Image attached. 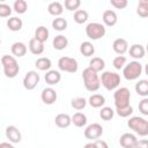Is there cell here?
Returning a JSON list of instances; mask_svg holds the SVG:
<instances>
[{"label": "cell", "mask_w": 148, "mask_h": 148, "mask_svg": "<svg viewBox=\"0 0 148 148\" xmlns=\"http://www.w3.org/2000/svg\"><path fill=\"white\" fill-rule=\"evenodd\" d=\"M82 79L83 84L88 91H97L101 87V77L98 76L97 72L91 69L90 67H87L82 72Z\"/></svg>", "instance_id": "obj_1"}, {"label": "cell", "mask_w": 148, "mask_h": 148, "mask_svg": "<svg viewBox=\"0 0 148 148\" xmlns=\"http://www.w3.org/2000/svg\"><path fill=\"white\" fill-rule=\"evenodd\" d=\"M1 65H2V69H3V74L8 79H14L20 72V66L14 56H8V54L2 56Z\"/></svg>", "instance_id": "obj_2"}, {"label": "cell", "mask_w": 148, "mask_h": 148, "mask_svg": "<svg viewBox=\"0 0 148 148\" xmlns=\"http://www.w3.org/2000/svg\"><path fill=\"white\" fill-rule=\"evenodd\" d=\"M127 126L130 130H132L134 133H136L140 136H147L148 135V120H146L142 117L134 116L130 118L127 121Z\"/></svg>", "instance_id": "obj_3"}, {"label": "cell", "mask_w": 148, "mask_h": 148, "mask_svg": "<svg viewBox=\"0 0 148 148\" xmlns=\"http://www.w3.org/2000/svg\"><path fill=\"white\" fill-rule=\"evenodd\" d=\"M130 99H131V92L126 87H120L114 90L113 101H114L116 110L125 109L130 106Z\"/></svg>", "instance_id": "obj_4"}, {"label": "cell", "mask_w": 148, "mask_h": 148, "mask_svg": "<svg viewBox=\"0 0 148 148\" xmlns=\"http://www.w3.org/2000/svg\"><path fill=\"white\" fill-rule=\"evenodd\" d=\"M120 83V75L116 72L105 71L102 73L101 76V84L106 90H114L118 89V86Z\"/></svg>", "instance_id": "obj_5"}, {"label": "cell", "mask_w": 148, "mask_h": 148, "mask_svg": "<svg viewBox=\"0 0 148 148\" xmlns=\"http://www.w3.org/2000/svg\"><path fill=\"white\" fill-rule=\"evenodd\" d=\"M142 65L139 62V60H133L123 68V75L126 80L133 81L139 79V76L142 73Z\"/></svg>", "instance_id": "obj_6"}, {"label": "cell", "mask_w": 148, "mask_h": 148, "mask_svg": "<svg viewBox=\"0 0 148 148\" xmlns=\"http://www.w3.org/2000/svg\"><path fill=\"white\" fill-rule=\"evenodd\" d=\"M106 34V29L105 25L98 22H91L86 27V35L88 36V38L92 39V40H97L101 39L102 37H104Z\"/></svg>", "instance_id": "obj_7"}, {"label": "cell", "mask_w": 148, "mask_h": 148, "mask_svg": "<svg viewBox=\"0 0 148 148\" xmlns=\"http://www.w3.org/2000/svg\"><path fill=\"white\" fill-rule=\"evenodd\" d=\"M58 68L62 72L67 73H75L79 69V64L76 59L71 57H61L58 60Z\"/></svg>", "instance_id": "obj_8"}, {"label": "cell", "mask_w": 148, "mask_h": 148, "mask_svg": "<svg viewBox=\"0 0 148 148\" xmlns=\"http://www.w3.org/2000/svg\"><path fill=\"white\" fill-rule=\"evenodd\" d=\"M39 80H40L39 74H38L36 71H29V72H27V74L24 75L22 83H23V87H24L27 90H34V89L38 86Z\"/></svg>", "instance_id": "obj_9"}, {"label": "cell", "mask_w": 148, "mask_h": 148, "mask_svg": "<svg viewBox=\"0 0 148 148\" xmlns=\"http://www.w3.org/2000/svg\"><path fill=\"white\" fill-rule=\"evenodd\" d=\"M103 134V127L98 123H92L88 125L84 130V138L88 140H97L102 136Z\"/></svg>", "instance_id": "obj_10"}, {"label": "cell", "mask_w": 148, "mask_h": 148, "mask_svg": "<svg viewBox=\"0 0 148 148\" xmlns=\"http://www.w3.org/2000/svg\"><path fill=\"white\" fill-rule=\"evenodd\" d=\"M58 98V95H57V91L52 88V87H47V88H44L42 94H40V99L44 104H47V105H51L53 104Z\"/></svg>", "instance_id": "obj_11"}, {"label": "cell", "mask_w": 148, "mask_h": 148, "mask_svg": "<svg viewBox=\"0 0 148 148\" xmlns=\"http://www.w3.org/2000/svg\"><path fill=\"white\" fill-rule=\"evenodd\" d=\"M6 136L9 140V142H12V143H18L21 141V139H22L20 130L16 126H14V125L7 126V128H6Z\"/></svg>", "instance_id": "obj_12"}, {"label": "cell", "mask_w": 148, "mask_h": 148, "mask_svg": "<svg viewBox=\"0 0 148 148\" xmlns=\"http://www.w3.org/2000/svg\"><path fill=\"white\" fill-rule=\"evenodd\" d=\"M136 142L138 139L132 133H124L119 139V143L123 148H135Z\"/></svg>", "instance_id": "obj_13"}, {"label": "cell", "mask_w": 148, "mask_h": 148, "mask_svg": "<svg viewBox=\"0 0 148 148\" xmlns=\"http://www.w3.org/2000/svg\"><path fill=\"white\" fill-rule=\"evenodd\" d=\"M112 49L118 56H123L128 51V43L124 38H117L112 43Z\"/></svg>", "instance_id": "obj_14"}, {"label": "cell", "mask_w": 148, "mask_h": 148, "mask_svg": "<svg viewBox=\"0 0 148 148\" xmlns=\"http://www.w3.org/2000/svg\"><path fill=\"white\" fill-rule=\"evenodd\" d=\"M102 20H103L104 25H106V27H113V25H116V23L118 21V16H117V14H116L114 10L106 9V10H104V13L102 15Z\"/></svg>", "instance_id": "obj_15"}, {"label": "cell", "mask_w": 148, "mask_h": 148, "mask_svg": "<svg viewBox=\"0 0 148 148\" xmlns=\"http://www.w3.org/2000/svg\"><path fill=\"white\" fill-rule=\"evenodd\" d=\"M128 53L132 58H134L135 60L142 59L146 54V49L141 45V44H133L132 46H130L128 49Z\"/></svg>", "instance_id": "obj_16"}, {"label": "cell", "mask_w": 148, "mask_h": 148, "mask_svg": "<svg viewBox=\"0 0 148 148\" xmlns=\"http://www.w3.org/2000/svg\"><path fill=\"white\" fill-rule=\"evenodd\" d=\"M44 79H45V82H46L47 84L54 86V84H57V83L60 82V80H61V74H60L59 71L50 69L49 72H46Z\"/></svg>", "instance_id": "obj_17"}, {"label": "cell", "mask_w": 148, "mask_h": 148, "mask_svg": "<svg viewBox=\"0 0 148 148\" xmlns=\"http://www.w3.org/2000/svg\"><path fill=\"white\" fill-rule=\"evenodd\" d=\"M54 124L59 128H66L72 124V117L67 113H59L54 118Z\"/></svg>", "instance_id": "obj_18"}, {"label": "cell", "mask_w": 148, "mask_h": 148, "mask_svg": "<svg viewBox=\"0 0 148 148\" xmlns=\"http://www.w3.org/2000/svg\"><path fill=\"white\" fill-rule=\"evenodd\" d=\"M28 47H29L30 52H31L32 54H35V56H39V54H42V53L44 52V43L37 40L35 37L29 40Z\"/></svg>", "instance_id": "obj_19"}, {"label": "cell", "mask_w": 148, "mask_h": 148, "mask_svg": "<svg viewBox=\"0 0 148 148\" xmlns=\"http://www.w3.org/2000/svg\"><path fill=\"white\" fill-rule=\"evenodd\" d=\"M10 51H12V54L14 57H17V58H21L23 56H25L28 49H27V45L22 42H15L13 43L12 47H10Z\"/></svg>", "instance_id": "obj_20"}, {"label": "cell", "mask_w": 148, "mask_h": 148, "mask_svg": "<svg viewBox=\"0 0 148 148\" xmlns=\"http://www.w3.org/2000/svg\"><path fill=\"white\" fill-rule=\"evenodd\" d=\"M47 12L50 15H53L56 17H60V15L64 12V5L59 1H53L50 2L47 6Z\"/></svg>", "instance_id": "obj_21"}, {"label": "cell", "mask_w": 148, "mask_h": 148, "mask_svg": "<svg viewBox=\"0 0 148 148\" xmlns=\"http://www.w3.org/2000/svg\"><path fill=\"white\" fill-rule=\"evenodd\" d=\"M52 45H53V47H54L56 50H58V51L65 50V49L67 47V45H68V39H67V37L64 36V35H58V36H56V37L53 38Z\"/></svg>", "instance_id": "obj_22"}, {"label": "cell", "mask_w": 148, "mask_h": 148, "mask_svg": "<svg viewBox=\"0 0 148 148\" xmlns=\"http://www.w3.org/2000/svg\"><path fill=\"white\" fill-rule=\"evenodd\" d=\"M35 66L37 69L39 71H46L49 72L51 69V66H52V61L50 58H46V57H40L38 58L36 61H35Z\"/></svg>", "instance_id": "obj_23"}, {"label": "cell", "mask_w": 148, "mask_h": 148, "mask_svg": "<svg viewBox=\"0 0 148 148\" xmlns=\"http://www.w3.org/2000/svg\"><path fill=\"white\" fill-rule=\"evenodd\" d=\"M88 103H89L90 106H92V108H95V109H98V108H102V106L104 105L105 98H104V96L101 95V94H92V95L89 97Z\"/></svg>", "instance_id": "obj_24"}, {"label": "cell", "mask_w": 148, "mask_h": 148, "mask_svg": "<svg viewBox=\"0 0 148 148\" xmlns=\"http://www.w3.org/2000/svg\"><path fill=\"white\" fill-rule=\"evenodd\" d=\"M7 27L12 31H20L23 27V21L17 16H13L7 20Z\"/></svg>", "instance_id": "obj_25"}, {"label": "cell", "mask_w": 148, "mask_h": 148, "mask_svg": "<svg viewBox=\"0 0 148 148\" xmlns=\"http://www.w3.org/2000/svg\"><path fill=\"white\" fill-rule=\"evenodd\" d=\"M135 91L138 95L142 96V97H147L148 96V80H139L135 83Z\"/></svg>", "instance_id": "obj_26"}, {"label": "cell", "mask_w": 148, "mask_h": 148, "mask_svg": "<svg viewBox=\"0 0 148 148\" xmlns=\"http://www.w3.org/2000/svg\"><path fill=\"white\" fill-rule=\"evenodd\" d=\"M49 35H50L49 29L46 27H44V25H39L35 30V38L37 40L42 42V43H44V42H46L49 39Z\"/></svg>", "instance_id": "obj_27"}, {"label": "cell", "mask_w": 148, "mask_h": 148, "mask_svg": "<svg viewBox=\"0 0 148 148\" xmlns=\"http://www.w3.org/2000/svg\"><path fill=\"white\" fill-rule=\"evenodd\" d=\"M88 67H90L91 69H94L95 72L98 73V72H102V71L104 69V67H105V61H104L102 58H99V57H94L92 59H90Z\"/></svg>", "instance_id": "obj_28"}, {"label": "cell", "mask_w": 148, "mask_h": 148, "mask_svg": "<svg viewBox=\"0 0 148 148\" xmlns=\"http://www.w3.org/2000/svg\"><path fill=\"white\" fill-rule=\"evenodd\" d=\"M72 124L76 127H83L87 124V116L82 112H75L72 116Z\"/></svg>", "instance_id": "obj_29"}, {"label": "cell", "mask_w": 148, "mask_h": 148, "mask_svg": "<svg viewBox=\"0 0 148 148\" xmlns=\"http://www.w3.org/2000/svg\"><path fill=\"white\" fill-rule=\"evenodd\" d=\"M80 52L84 57H91L95 53V46L90 42H83L80 45Z\"/></svg>", "instance_id": "obj_30"}, {"label": "cell", "mask_w": 148, "mask_h": 148, "mask_svg": "<svg viewBox=\"0 0 148 148\" xmlns=\"http://www.w3.org/2000/svg\"><path fill=\"white\" fill-rule=\"evenodd\" d=\"M88 17H89V14L84 9H77L76 12H74V16H73L74 21L77 24H83L84 22H87Z\"/></svg>", "instance_id": "obj_31"}, {"label": "cell", "mask_w": 148, "mask_h": 148, "mask_svg": "<svg viewBox=\"0 0 148 148\" xmlns=\"http://www.w3.org/2000/svg\"><path fill=\"white\" fill-rule=\"evenodd\" d=\"M52 28L57 31H64L67 28V21L64 17H56L52 21Z\"/></svg>", "instance_id": "obj_32"}, {"label": "cell", "mask_w": 148, "mask_h": 148, "mask_svg": "<svg viewBox=\"0 0 148 148\" xmlns=\"http://www.w3.org/2000/svg\"><path fill=\"white\" fill-rule=\"evenodd\" d=\"M136 14L140 17H148V0H140L136 7Z\"/></svg>", "instance_id": "obj_33"}, {"label": "cell", "mask_w": 148, "mask_h": 148, "mask_svg": "<svg viewBox=\"0 0 148 148\" xmlns=\"http://www.w3.org/2000/svg\"><path fill=\"white\" fill-rule=\"evenodd\" d=\"M71 105L73 109L77 110V111H81L86 108L87 105V99L84 97H75L71 101Z\"/></svg>", "instance_id": "obj_34"}, {"label": "cell", "mask_w": 148, "mask_h": 148, "mask_svg": "<svg viewBox=\"0 0 148 148\" xmlns=\"http://www.w3.org/2000/svg\"><path fill=\"white\" fill-rule=\"evenodd\" d=\"M13 9L17 14H24L28 9V3L25 0H16L13 5Z\"/></svg>", "instance_id": "obj_35"}, {"label": "cell", "mask_w": 148, "mask_h": 148, "mask_svg": "<svg viewBox=\"0 0 148 148\" xmlns=\"http://www.w3.org/2000/svg\"><path fill=\"white\" fill-rule=\"evenodd\" d=\"M113 116H114V111H113L110 106H104V108H102L101 111H99V117H101L103 120L109 121V120H111V119L113 118Z\"/></svg>", "instance_id": "obj_36"}, {"label": "cell", "mask_w": 148, "mask_h": 148, "mask_svg": "<svg viewBox=\"0 0 148 148\" xmlns=\"http://www.w3.org/2000/svg\"><path fill=\"white\" fill-rule=\"evenodd\" d=\"M64 6L67 10H71V12L75 10L76 12L79 9V7L81 6V1L80 0H66L64 2Z\"/></svg>", "instance_id": "obj_37"}, {"label": "cell", "mask_w": 148, "mask_h": 148, "mask_svg": "<svg viewBox=\"0 0 148 148\" xmlns=\"http://www.w3.org/2000/svg\"><path fill=\"white\" fill-rule=\"evenodd\" d=\"M125 64H126V57H124V56H117V57H114V59L112 61V65L116 69L124 68Z\"/></svg>", "instance_id": "obj_38"}, {"label": "cell", "mask_w": 148, "mask_h": 148, "mask_svg": "<svg viewBox=\"0 0 148 148\" xmlns=\"http://www.w3.org/2000/svg\"><path fill=\"white\" fill-rule=\"evenodd\" d=\"M139 111L143 116H148V97H143L139 102Z\"/></svg>", "instance_id": "obj_39"}, {"label": "cell", "mask_w": 148, "mask_h": 148, "mask_svg": "<svg viewBox=\"0 0 148 148\" xmlns=\"http://www.w3.org/2000/svg\"><path fill=\"white\" fill-rule=\"evenodd\" d=\"M12 14V8L7 3H0V17H8Z\"/></svg>", "instance_id": "obj_40"}, {"label": "cell", "mask_w": 148, "mask_h": 148, "mask_svg": "<svg viewBox=\"0 0 148 148\" xmlns=\"http://www.w3.org/2000/svg\"><path fill=\"white\" fill-rule=\"evenodd\" d=\"M116 112H117V114H118L119 117H121V118H127L128 116H131V114L133 113V108L130 105V106H127V108H125V109L116 110Z\"/></svg>", "instance_id": "obj_41"}, {"label": "cell", "mask_w": 148, "mask_h": 148, "mask_svg": "<svg viewBox=\"0 0 148 148\" xmlns=\"http://www.w3.org/2000/svg\"><path fill=\"white\" fill-rule=\"evenodd\" d=\"M110 3L117 9H124L125 7H127L128 1L127 0H110Z\"/></svg>", "instance_id": "obj_42"}, {"label": "cell", "mask_w": 148, "mask_h": 148, "mask_svg": "<svg viewBox=\"0 0 148 148\" xmlns=\"http://www.w3.org/2000/svg\"><path fill=\"white\" fill-rule=\"evenodd\" d=\"M135 148H148V140L147 139L138 140V142L135 145Z\"/></svg>", "instance_id": "obj_43"}, {"label": "cell", "mask_w": 148, "mask_h": 148, "mask_svg": "<svg viewBox=\"0 0 148 148\" xmlns=\"http://www.w3.org/2000/svg\"><path fill=\"white\" fill-rule=\"evenodd\" d=\"M94 142H95L96 148H109V145H108L104 140H99V139H97V140H95Z\"/></svg>", "instance_id": "obj_44"}, {"label": "cell", "mask_w": 148, "mask_h": 148, "mask_svg": "<svg viewBox=\"0 0 148 148\" xmlns=\"http://www.w3.org/2000/svg\"><path fill=\"white\" fill-rule=\"evenodd\" d=\"M0 148H15V147L9 142H1L0 143Z\"/></svg>", "instance_id": "obj_45"}, {"label": "cell", "mask_w": 148, "mask_h": 148, "mask_svg": "<svg viewBox=\"0 0 148 148\" xmlns=\"http://www.w3.org/2000/svg\"><path fill=\"white\" fill-rule=\"evenodd\" d=\"M83 148H96V146H95V142H88L87 145H84Z\"/></svg>", "instance_id": "obj_46"}, {"label": "cell", "mask_w": 148, "mask_h": 148, "mask_svg": "<svg viewBox=\"0 0 148 148\" xmlns=\"http://www.w3.org/2000/svg\"><path fill=\"white\" fill-rule=\"evenodd\" d=\"M145 73L148 75V64H146V66H145Z\"/></svg>", "instance_id": "obj_47"}, {"label": "cell", "mask_w": 148, "mask_h": 148, "mask_svg": "<svg viewBox=\"0 0 148 148\" xmlns=\"http://www.w3.org/2000/svg\"><path fill=\"white\" fill-rule=\"evenodd\" d=\"M146 52H147V53H148V44H147V45H146Z\"/></svg>", "instance_id": "obj_48"}]
</instances>
